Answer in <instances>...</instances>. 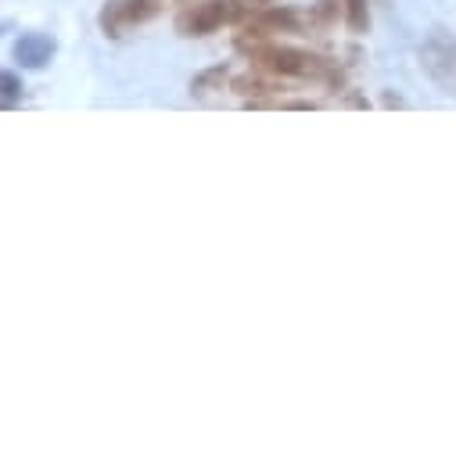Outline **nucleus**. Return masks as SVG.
<instances>
[{
    "label": "nucleus",
    "instance_id": "f257e3e1",
    "mask_svg": "<svg viewBox=\"0 0 456 456\" xmlns=\"http://www.w3.org/2000/svg\"><path fill=\"white\" fill-rule=\"evenodd\" d=\"M245 58L252 69H263L270 76L291 79V83H320L330 94H346V69L338 61L305 51V47H291V44H277V40H259V44H241Z\"/></svg>",
    "mask_w": 456,
    "mask_h": 456
},
{
    "label": "nucleus",
    "instance_id": "f03ea898",
    "mask_svg": "<svg viewBox=\"0 0 456 456\" xmlns=\"http://www.w3.org/2000/svg\"><path fill=\"white\" fill-rule=\"evenodd\" d=\"M252 12L241 0H194L176 15V33L194 40V37H212L226 26H241Z\"/></svg>",
    "mask_w": 456,
    "mask_h": 456
},
{
    "label": "nucleus",
    "instance_id": "7ed1b4c3",
    "mask_svg": "<svg viewBox=\"0 0 456 456\" xmlns=\"http://www.w3.org/2000/svg\"><path fill=\"white\" fill-rule=\"evenodd\" d=\"M169 0H104V8L97 15V26L108 40H123L130 29L155 22L166 12Z\"/></svg>",
    "mask_w": 456,
    "mask_h": 456
},
{
    "label": "nucleus",
    "instance_id": "20e7f679",
    "mask_svg": "<svg viewBox=\"0 0 456 456\" xmlns=\"http://www.w3.org/2000/svg\"><path fill=\"white\" fill-rule=\"evenodd\" d=\"M305 29V15L291 4H270V8H259L252 12L245 22H241V33H238V47L241 44H259V40H277V37H288V33H302Z\"/></svg>",
    "mask_w": 456,
    "mask_h": 456
},
{
    "label": "nucleus",
    "instance_id": "39448f33",
    "mask_svg": "<svg viewBox=\"0 0 456 456\" xmlns=\"http://www.w3.org/2000/svg\"><path fill=\"white\" fill-rule=\"evenodd\" d=\"M420 69L431 76L435 86H442L449 97H456V40L442 29L428 33L420 44Z\"/></svg>",
    "mask_w": 456,
    "mask_h": 456
},
{
    "label": "nucleus",
    "instance_id": "423d86ee",
    "mask_svg": "<svg viewBox=\"0 0 456 456\" xmlns=\"http://www.w3.org/2000/svg\"><path fill=\"white\" fill-rule=\"evenodd\" d=\"M288 86H291V79L270 76V72H263V69H252V72H245V76H234V79H231V90H234V94H241V97L248 101V108H252V104H259V101L284 97V94H288Z\"/></svg>",
    "mask_w": 456,
    "mask_h": 456
},
{
    "label": "nucleus",
    "instance_id": "0eeeda50",
    "mask_svg": "<svg viewBox=\"0 0 456 456\" xmlns=\"http://www.w3.org/2000/svg\"><path fill=\"white\" fill-rule=\"evenodd\" d=\"M15 58L22 69H44L54 58V40L44 33H22L15 44Z\"/></svg>",
    "mask_w": 456,
    "mask_h": 456
},
{
    "label": "nucleus",
    "instance_id": "6e6552de",
    "mask_svg": "<svg viewBox=\"0 0 456 456\" xmlns=\"http://www.w3.org/2000/svg\"><path fill=\"white\" fill-rule=\"evenodd\" d=\"M231 65H212V69H201L194 79H191V97H208V94H219L223 86H231Z\"/></svg>",
    "mask_w": 456,
    "mask_h": 456
},
{
    "label": "nucleus",
    "instance_id": "1a4fd4ad",
    "mask_svg": "<svg viewBox=\"0 0 456 456\" xmlns=\"http://www.w3.org/2000/svg\"><path fill=\"white\" fill-rule=\"evenodd\" d=\"M338 19H346V12H341V0H316V4H309V12H305V29L327 33Z\"/></svg>",
    "mask_w": 456,
    "mask_h": 456
},
{
    "label": "nucleus",
    "instance_id": "9d476101",
    "mask_svg": "<svg viewBox=\"0 0 456 456\" xmlns=\"http://www.w3.org/2000/svg\"><path fill=\"white\" fill-rule=\"evenodd\" d=\"M341 12H346L349 33H356V37L370 33V0H341Z\"/></svg>",
    "mask_w": 456,
    "mask_h": 456
},
{
    "label": "nucleus",
    "instance_id": "9b49d317",
    "mask_svg": "<svg viewBox=\"0 0 456 456\" xmlns=\"http://www.w3.org/2000/svg\"><path fill=\"white\" fill-rule=\"evenodd\" d=\"M0 86H4V108H15L19 97H22V79L15 72H4L0 76Z\"/></svg>",
    "mask_w": 456,
    "mask_h": 456
},
{
    "label": "nucleus",
    "instance_id": "f8f14e48",
    "mask_svg": "<svg viewBox=\"0 0 456 456\" xmlns=\"http://www.w3.org/2000/svg\"><path fill=\"white\" fill-rule=\"evenodd\" d=\"M338 104H346V108H370V101H367V97H360V94H346Z\"/></svg>",
    "mask_w": 456,
    "mask_h": 456
},
{
    "label": "nucleus",
    "instance_id": "ddd939ff",
    "mask_svg": "<svg viewBox=\"0 0 456 456\" xmlns=\"http://www.w3.org/2000/svg\"><path fill=\"white\" fill-rule=\"evenodd\" d=\"M381 104H385V108H406V101H403L399 94H381Z\"/></svg>",
    "mask_w": 456,
    "mask_h": 456
},
{
    "label": "nucleus",
    "instance_id": "4468645a",
    "mask_svg": "<svg viewBox=\"0 0 456 456\" xmlns=\"http://www.w3.org/2000/svg\"><path fill=\"white\" fill-rule=\"evenodd\" d=\"M248 12H259V8H270V4H281V0H241Z\"/></svg>",
    "mask_w": 456,
    "mask_h": 456
}]
</instances>
